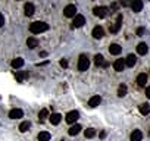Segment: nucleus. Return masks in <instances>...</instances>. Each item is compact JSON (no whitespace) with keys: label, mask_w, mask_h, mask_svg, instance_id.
<instances>
[{"label":"nucleus","mask_w":150,"mask_h":141,"mask_svg":"<svg viewBox=\"0 0 150 141\" xmlns=\"http://www.w3.org/2000/svg\"><path fill=\"white\" fill-rule=\"evenodd\" d=\"M47 30H49V25H47L46 22H41V21L33 22V24L30 25V31H31L33 34H41V32H44V31H47Z\"/></svg>","instance_id":"1"},{"label":"nucleus","mask_w":150,"mask_h":141,"mask_svg":"<svg viewBox=\"0 0 150 141\" xmlns=\"http://www.w3.org/2000/svg\"><path fill=\"white\" fill-rule=\"evenodd\" d=\"M90 68V60L86 54H81L78 59V70L80 72H86V70Z\"/></svg>","instance_id":"2"},{"label":"nucleus","mask_w":150,"mask_h":141,"mask_svg":"<svg viewBox=\"0 0 150 141\" xmlns=\"http://www.w3.org/2000/svg\"><path fill=\"white\" fill-rule=\"evenodd\" d=\"M63 15L66 18H75L77 16V8H75V5H68L63 9Z\"/></svg>","instance_id":"3"},{"label":"nucleus","mask_w":150,"mask_h":141,"mask_svg":"<svg viewBox=\"0 0 150 141\" xmlns=\"http://www.w3.org/2000/svg\"><path fill=\"white\" fill-rule=\"evenodd\" d=\"M108 12H109V9L105 8V6H97V8L93 9V13H94V16H97V18H105V16L108 15Z\"/></svg>","instance_id":"4"},{"label":"nucleus","mask_w":150,"mask_h":141,"mask_svg":"<svg viewBox=\"0 0 150 141\" xmlns=\"http://www.w3.org/2000/svg\"><path fill=\"white\" fill-rule=\"evenodd\" d=\"M84 24H86V18L83 15H77L72 21V28H81Z\"/></svg>","instance_id":"5"},{"label":"nucleus","mask_w":150,"mask_h":141,"mask_svg":"<svg viewBox=\"0 0 150 141\" xmlns=\"http://www.w3.org/2000/svg\"><path fill=\"white\" fill-rule=\"evenodd\" d=\"M78 118H80V113H78L77 110H71V112L66 115V122H68V123H75Z\"/></svg>","instance_id":"6"},{"label":"nucleus","mask_w":150,"mask_h":141,"mask_svg":"<svg viewBox=\"0 0 150 141\" xmlns=\"http://www.w3.org/2000/svg\"><path fill=\"white\" fill-rule=\"evenodd\" d=\"M121 25H122V15H118L115 24H113L112 27H109V31H110V32H118L119 28H121Z\"/></svg>","instance_id":"7"},{"label":"nucleus","mask_w":150,"mask_h":141,"mask_svg":"<svg viewBox=\"0 0 150 141\" xmlns=\"http://www.w3.org/2000/svg\"><path fill=\"white\" fill-rule=\"evenodd\" d=\"M131 9H132L134 13L141 12V9H143V2H141V0H134V2L131 3Z\"/></svg>","instance_id":"8"},{"label":"nucleus","mask_w":150,"mask_h":141,"mask_svg":"<svg viewBox=\"0 0 150 141\" xmlns=\"http://www.w3.org/2000/svg\"><path fill=\"white\" fill-rule=\"evenodd\" d=\"M113 68H115L116 72H122L124 68H125V60L124 59H116L115 63H113Z\"/></svg>","instance_id":"9"},{"label":"nucleus","mask_w":150,"mask_h":141,"mask_svg":"<svg viewBox=\"0 0 150 141\" xmlns=\"http://www.w3.org/2000/svg\"><path fill=\"white\" fill-rule=\"evenodd\" d=\"M24 116V112L21 110V109H12L11 112H9V118L11 119H19V118H22Z\"/></svg>","instance_id":"10"},{"label":"nucleus","mask_w":150,"mask_h":141,"mask_svg":"<svg viewBox=\"0 0 150 141\" xmlns=\"http://www.w3.org/2000/svg\"><path fill=\"white\" fill-rule=\"evenodd\" d=\"M81 129H83V128H81V125L75 123V125H72V126L68 129V134H69V135H72V137H74V135H78V134L81 132Z\"/></svg>","instance_id":"11"},{"label":"nucleus","mask_w":150,"mask_h":141,"mask_svg":"<svg viewBox=\"0 0 150 141\" xmlns=\"http://www.w3.org/2000/svg\"><path fill=\"white\" fill-rule=\"evenodd\" d=\"M103 35H105V30H103L102 27H94V28H93V37H94L96 40L102 38Z\"/></svg>","instance_id":"12"},{"label":"nucleus","mask_w":150,"mask_h":141,"mask_svg":"<svg viewBox=\"0 0 150 141\" xmlns=\"http://www.w3.org/2000/svg\"><path fill=\"white\" fill-rule=\"evenodd\" d=\"M121 51H122V47H121L119 44H110V46H109V53H110V54L118 56Z\"/></svg>","instance_id":"13"},{"label":"nucleus","mask_w":150,"mask_h":141,"mask_svg":"<svg viewBox=\"0 0 150 141\" xmlns=\"http://www.w3.org/2000/svg\"><path fill=\"white\" fill-rule=\"evenodd\" d=\"M100 103H102V97H100V96H93V97L88 100V106H90V107H97Z\"/></svg>","instance_id":"14"},{"label":"nucleus","mask_w":150,"mask_h":141,"mask_svg":"<svg viewBox=\"0 0 150 141\" xmlns=\"http://www.w3.org/2000/svg\"><path fill=\"white\" fill-rule=\"evenodd\" d=\"M129 138H131V141H141L143 140V132L140 129H134Z\"/></svg>","instance_id":"15"},{"label":"nucleus","mask_w":150,"mask_h":141,"mask_svg":"<svg viewBox=\"0 0 150 141\" xmlns=\"http://www.w3.org/2000/svg\"><path fill=\"white\" fill-rule=\"evenodd\" d=\"M24 11H25V15L27 16H33L35 9H34V5L33 3H25L24 5Z\"/></svg>","instance_id":"16"},{"label":"nucleus","mask_w":150,"mask_h":141,"mask_svg":"<svg viewBox=\"0 0 150 141\" xmlns=\"http://www.w3.org/2000/svg\"><path fill=\"white\" fill-rule=\"evenodd\" d=\"M94 63H96L97 66H108V62L105 60V57H103L102 54H96V56H94Z\"/></svg>","instance_id":"17"},{"label":"nucleus","mask_w":150,"mask_h":141,"mask_svg":"<svg viewBox=\"0 0 150 141\" xmlns=\"http://www.w3.org/2000/svg\"><path fill=\"white\" fill-rule=\"evenodd\" d=\"M135 63H137V57H135L134 54H129V56L125 59V66H129V68H132Z\"/></svg>","instance_id":"18"},{"label":"nucleus","mask_w":150,"mask_h":141,"mask_svg":"<svg viewBox=\"0 0 150 141\" xmlns=\"http://www.w3.org/2000/svg\"><path fill=\"white\" fill-rule=\"evenodd\" d=\"M147 51H149V47H147L146 43H140V44L137 46V53H138V54H146Z\"/></svg>","instance_id":"19"},{"label":"nucleus","mask_w":150,"mask_h":141,"mask_svg":"<svg viewBox=\"0 0 150 141\" xmlns=\"http://www.w3.org/2000/svg\"><path fill=\"white\" fill-rule=\"evenodd\" d=\"M146 82H147V75H146V74H140V75L137 77V84H138L140 87H146Z\"/></svg>","instance_id":"20"},{"label":"nucleus","mask_w":150,"mask_h":141,"mask_svg":"<svg viewBox=\"0 0 150 141\" xmlns=\"http://www.w3.org/2000/svg\"><path fill=\"white\" fill-rule=\"evenodd\" d=\"M138 109H140V113H141V115H149V113H150V104H147V103L140 104Z\"/></svg>","instance_id":"21"},{"label":"nucleus","mask_w":150,"mask_h":141,"mask_svg":"<svg viewBox=\"0 0 150 141\" xmlns=\"http://www.w3.org/2000/svg\"><path fill=\"white\" fill-rule=\"evenodd\" d=\"M22 66H24V59L16 57V59H13V60H12V68L18 69V68H22Z\"/></svg>","instance_id":"22"},{"label":"nucleus","mask_w":150,"mask_h":141,"mask_svg":"<svg viewBox=\"0 0 150 141\" xmlns=\"http://www.w3.org/2000/svg\"><path fill=\"white\" fill-rule=\"evenodd\" d=\"M60 121H62V116H60L59 113H52V116H50V122H52V125H57Z\"/></svg>","instance_id":"23"},{"label":"nucleus","mask_w":150,"mask_h":141,"mask_svg":"<svg viewBox=\"0 0 150 141\" xmlns=\"http://www.w3.org/2000/svg\"><path fill=\"white\" fill-rule=\"evenodd\" d=\"M27 46H28V49H35V47L38 46V41H37L34 37H30V38L27 40Z\"/></svg>","instance_id":"24"},{"label":"nucleus","mask_w":150,"mask_h":141,"mask_svg":"<svg viewBox=\"0 0 150 141\" xmlns=\"http://www.w3.org/2000/svg\"><path fill=\"white\" fill-rule=\"evenodd\" d=\"M38 141H50V134L47 131H43L38 134Z\"/></svg>","instance_id":"25"},{"label":"nucleus","mask_w":150,"mask_h":141,"mask_svg":"<svg viewBox=\"0 0 150 141\" xmlns=\"http://www.w3.org/2000/svg\"><path fill=\"white\" fill-rule=\"evenodd\" d=\"M84 135H86V138H93L96 135V129L94 128H88V129H86Z\"/></svg>","instance_id":"26"},{"label":"nucleus","mask_w":150,"mask_h":141,"mask_svg":"<svg viewBox=\"0 0 150 141\" xmlns=\"http://www.w3.org/2000/svg\"><path fill=\"white\" fill-rule=\"evenodd\" d=\"M47 115H49V110H47V109H41V110H40V113H38V119L43 122V121L47 118Z\"/></svg>","instance_id":"27"},{"label":"nucleus","mask_w":150,"mask_h":141,"mask_svg":"<svg viewBox=\"0 0 150 141\" xmlns=\"http://www.w3.org/2000/svg\"><path fill=\"white\" fill-rule=\"evenodd\" d=\"M30 129V122L28 121H25V122H22L21 125H19V131L21 132H27Z\"/></svg>","instance_id":"28"},{"label":"nucleus","mask_w":150,"mask_h":141,"mask_svg":"<svg viewBox=\"0 0 150 141\" xmlns=\"http://www.w3.org/2000/svg\"><path fill=\"white\" fill-rule=\"evenodd\" d=\"M125 94H127V85L122 84V85H119V88H118V96H119V97H124Z\"/></svg>","instance_id":"29"},{"label":"nucleus","mask_w":150,"mask_h":141,"mask_svg":"<svg viewBox=\"0 0 150 141\" xmlns=\"http://www.w3.org/2000/svg\"><path fill=\"white\" fill-rule=\"evenodd\" d=\"M25 77H27V74H24V72H18V74H16V80H18L19 82H22V80H24Z\"/></svg>","instance_id":"30"},{"label":"nucleus","mask_w":150,"mask_h":141,"mask_svg":"<svg viewBox=\"0 0 150 141\" xmlns=\"http://www.w3.org/2000/svg\"><path fill=\"white\" fill-rule=\"evenodd\" d=\"M3 25H5V16L0 13V27H3Z\"/></svg>","instance_id":"31"},{"label":"nucleus","mask_w":150,"mask_h":141,"mask_svg":"<svg viewBox=\"0 0 150 141\" xmlns=\"http://www.w3.org/2000/svg\"><path fill=\"white\" fill-rule=\"evenodd\" d=\"M143 34H144V28H138V30H137V35H140V37H141Z\"/></svg>","instance_id":"32"},{"label":"nucleus","mask_w":150,"mask_h":141,"mask_svg":"<svg viewBox=\"0 0 150 141\" xmlns=\"http://www.w3.org/2000/svg\"><path fill=\"white\" fill-rule=\"evenodd\" d=\"M60 66H63V68H66V66H68V62H66L65 59H62V60H60Z\"/></svg>","instance_id":"33"},{"label":"nucleus","mask_w":150,"mask_h":141,"mask_svg":"<svg viewBox=\"0 0 150 141\" xmlns=\"http://www.w3.org/2000/svg\"><path fill=\"white\" fill-rule=\"evenodd\" d=\"M146 97H147V99H150V87H147V88H146Z\"/></svg>","instance_id":"34"},{"label":"nucleus","mask_w":150,"mask_h":141,"mask_svg":"<svg viewBox=\"0 0 150 141\" xmlns=\"http://www.w3.org/2000/svg\"><path fill=\"white\" fill-rule=\"evenodd\" d=\"M40 56H43V57H46V56H47V53H46V51H41V53H40Z\"/></svg>","instance_id":"35"}]
</instances>
